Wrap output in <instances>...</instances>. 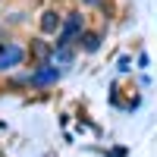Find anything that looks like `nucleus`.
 Returning <instances> with one entry per match:
<instances>
[{"label": "nucleus", "instance_id": "7ed1b4c3", "mask_svg": "<svg viewBox=\"0 0 157 157\" xmlns=\"http://www.w3.org/2000/svg\"><path fill=\"white\" fill-rule=\"evenodd\" d=\"M57 78H60L57 63H41V66L32 72V85H35V88H47V85H54Z\"/></svg>", "mask_w": 157, "mask_h": 157}, {"label": "nucleus", "instance_id": "f257e3e1", "mask_svg": "<svg viewBox=\"0 0 157 157\" xmlns=\"http://www.w3.org/2000/svg\"><path fill=\"white\" fill-rule=\"evenodd\" d=\"M85 32V25H82V13H69L66 22L60 25V32H57V47H69L72 41H78V35Z\"/></svg>", "mask_w": 157, "mask_h": 157}, {"label": "nucleus", "instance_id": "20e7f679", "mask_svg": "<svg viewBox=\"0 0 157 157\" xmlns=\"http://www.w3.org/2000/svg\"><path fill=\"white\" fill-rule=\"evenodd\" d=\"M78 44H82L85 54H98V50H101V35L98 32H82V35H78Z\"/></svg>", "mask_w": 157, "mask_h": 157}, {"label": "nucleus", "instance_id": "423d86ee", "mask_svg": "<svg viewBox=\"0 0 157 157\" xmlns=\"http://www.w3.org/2000/svg\"><path fill=\"white\" fill-rule=\"evenodd\" d=\"M50 63H72V50L69 47H54V54H50Z\"/></svg>", "mask_w": 157, "mask_h": 157}, {"label": "nucleus", "instance_id": "f03ea898", "mask_svg": "<svg viewBox=\"0 0 157 157\" xmlns=\"http://www.w3.org/2000/svg\"><path fill=\"white\" fill-rule=\"evenodd\" d=\"M22 60H25V50H22L19 44H13V41L0 44V72H6V69H16V66H22Z\"/></svg>", "mask_w": 157, "mask_h": 157}, {"label": "nucleus", "instance_id": "39448f33", "mask_svg": "<svg viewBox=\"0 0 157 157\" xmlns=\"http://www.w3.org/2000/svg\"><path fill=\"white\" fill-rule=\"evenodd\" d=\"M60 25H63V19H60V13H57V10H47L44 16H41V32H47V35L60 32Z\"/></svg>", "mask_w": 157, "mask_h": 157}, {"label": "nucleus", "instance_id": "0eeeda50", "mask_svg": "<svg viewBox=\"0 0 157 157\" xmlns=\"http://www.w3.org/2000/svg\"><path fill=\"white\" fill-rule=\"evenodd\" d=\"M85 3H88V6H98V0H85Z\"/></svg>", "mask_w": 157, "mask_h": 157}]
</instances>
